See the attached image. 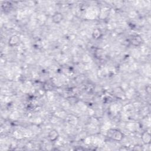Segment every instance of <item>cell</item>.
I'll list each match as a JSON object with an SVG mask.
<instances>
[{
	"label": "cell",
	"instance_id": "6da1fadb",
	"mask_svg": "<svg viewBox=\"0 0 151 151\" xmlns=\"http://www.w3.org/2000/svg\"><path fill=\"white\" fill-rule=\"evenodd\" d=\"M108 135L110 138L116 141H120L123 137V134L117 129H110L108 132Z\"/></svg>",
	"mask_w": 151,
	"mask_h": 151
},
{
	"label": "cell",
	"instance_id": "7a4b0ae2",
	"mask_svg": "<svg viewBox=\"0 0 151 151\" xmlns=\"http://www.w3.org/2000/svg\"><path fill=\"white\" fill-rule=\"evenodd\" d=\"M130 43L133 46L137 47L143 43V39L140 35H134L131 38Z\"/></svg>",
	"mask_w": 151,
	"mask_h": 151
},
{
	"label": "cell",
	"instance_id": "3957f363",
	"mask_svg": "<svg viewBox=\"0 0 151 151\" xmlns=\"http://www.w3.org/2000/svg\"><path fill=\"white\" fill-rule=\"evenodd\" d=\"M20 41V38L18 35H13L10 37V38L8 40V45L10 47H15L17 45L19 44Z\"/></svg>",
	"mask_w": 151,
	"mask_h": 151
},
{
	"label": "cell",
	"instance_id": "277c9868",
	"mask_svg": "<svg viewBox=\"0 0 151 151\" xmlns=\"http://www.w3.org/2000/svg\"><path fill=\"white\" fill-rule=\"evenodd\" d=\"M58 137L59 133L56 129H51L48 134V138L51 142H55L57 140Z\"/></svg>",
	"mask_w": 151,
	"mask_h": 151
},
{
	"label": "cell",
	"instance_id": "5b68a950",
	"mask_svg": "<svg viewBox=\"0 0 151 151\" xmlns=\"http://www.w3.org/2000/svg\"><path fill=\"white\" fill-rule=\"evenodd\" d=\"M64 17L63 14L60 12H57L54 13L52 17V21L54 24H60L63 19Z\"/></svg>",
	"mask_w": 151,
	"mask_h": 151
},
{
	"label": "cell",
	"instance_id": "8992f818",
	"mask_svg": "<svg viewBox=\"0 0 151 151\" xmlns=\"http://www.w3.org/2000/svg\"><path fill=\"white\" fill-rule=\"evenodd\" d=\"M142 139L143 143L146 145H149L151 141V136L149 132H145L142 134Z\"/></svg>",
	"mask_w": 151,
	"mask_h": 151
},
{
	"label": "cell",
	"instance_id": "52a82bcc",
	"mask_svg": "<svg viewBox=\"0 0 151 151\" xmlns=\"http://www.w3.org/2000/svg\"><path fill=\"white\" fill-rule=\"evenodd\" d=\"M103 36V32L99 28H95L92 32V37L95 40H98L101 38Z\"/></svg>",
	"mask_w": 151,
	"mask_h": 151
}]
</instances>
